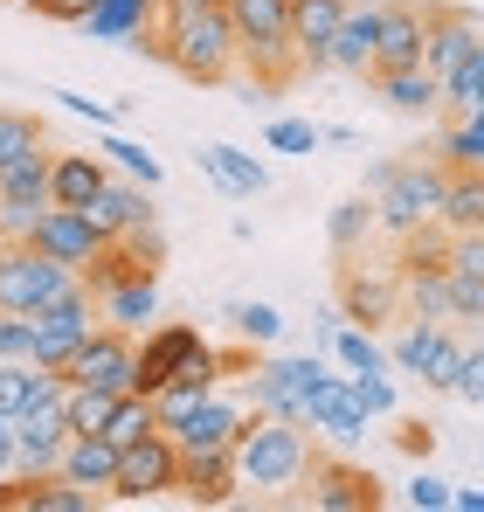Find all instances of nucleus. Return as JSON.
<instances>
[{"label":"nucleus","instance_id":"obj_50","mask_svg":"<svg viewBox=\"0 0 484 512\" xmlns=\"http://www.w3.org/2000/svg\"><path fill=\"white\" fill-rule=\"evenodd\" d=\"M0 478H14V423L0 416Z\"/></svg>","mask_w":484,"mask_h":512},{"label":"nucleus","instance_id":"obj_49","mask_svg":"<svg viewBox=\"0 0 484 512\" xmlns=\"http://www.w3.org/2000/svg\"><path fill=\"white\" fill-rule=\"evenodd\" d=\"M339 326H346V319H339V305H332V312H319V333H312V346H319V353H325V346H332V333H339Z\"/></svg>","mask_w":484,"mask_h":512},{"label":"nucleus","instance_id":"obj_28","mask_svg":"<svg viewBox=\"0 0 484 512\" xmlns=\"http://www.w3.org/2000/svg\"><path fill=\"white\" fill-rule=\"evenodd\" d=\"M104 160L97 153H49V201L56 208H83L97 187H104Z\"/></svg>","mask_w":484,"mask_h":512},{"label":"nucleus","instance_id":"obj_12","mask_svg":"<svg viewBox=\"0 0 484 512\" xmlns=\"http://www.w3.org/2000/svg\"><path fill=\"white\" fill-rule=\"evenodd\" d=\"M83 215H90V229L97 236H125V229H153L160 222V208H153V187H139L132 173H104V187L83 201Z\"/></svg>","mask_w":484,"mask_h":512},{"label":"nucleus","instance_id":"obj_16","mask_svg":"<svg viewBox=\"0 0 484 512\" xmlns=\"http://www.w3.org/2000/svg\"><path fill=\"white\" fill-rule=\"evenodd\" d=\"M28 243H35L42 256H56V263H70V270H90V256L104 250V236L90 229V215H83V208H56V201L35 215Z\"/></svg>","mask_w":484,"mask_h":512},{"label":"nucleus","instance_id":"obj_4","mask_svg":"<svg viewBox=\"0 0 484 512\" xmlns=\"http://www.w3.org/2000/svg\"><path fill=\"white\" fill-rule=\"evenodd\" d=\"M443 180L450 167L443 160H374L367 167V201H374V236H388V243H402L408 229H422V222H436V201H443Z\"/></svg>","mask_w":484,"mask_h":512},{"label":"nucleus","instance_id":"obj_10","mask_svg":"<svg viewBox=\"0 0 484 512\" xmlns=\"http://www.w3.org/2000/svg\"><path fill=\"white\" fill-rule=\"evenodd\" d=\"M298 499L312 512H374L388 492H381V478L367 471V464H353V457H325L312 464V478L298 485Z\"/></svg>","mask_w":484,"mask_h":512},{"label":"nucleus","instance_id":"obj_30","mask_svg":"<svg viewBox=\"0 0 484 512\" xmlns=\"http://www.w3.org/2000/svg\"><path fill=\"white\" fill-rule=\"evenodd\" d=\"M402 319H436V326L450 319V277L443 270H402Z\"/></svg>","mask_w":484,"mask_h":512},{"label":"nucleus","instance_id":"obj_22","mask_svg":"<svg viewBox=\"0 0 484 512\" xmlns=\"http://www.w3.org/2000/svg\"><path fill=\"white\" fill-rule=\"evenodd\" d=\"M339 14H346V0H291V49H298L305 77H325V49H332Z\"/></svg>","mask_w":484,"mask_h":512},{"label":"nucleus","instance_id":"obj_34","mask_svg":"<svg viewBox=\"0 0 484 512\" xmlns=\"http://www.w3.org/2000/svg\"><path fill=\"white\" fill-rule=\"evenodd\" d=\"M443 256H450V229L422 222V229H408L395 243V270H443Z\"/></svg>","mask_w":484,"mask_h":512},{"label":"nucleus","instance_id":"obj_8","mask_svg":"<svg viewBox=\"0 0 484 512\" xmlns=\"http://www.w3.org/2000/svg\"><path fill=\"white\" fill-rule=\"evenodd\" d=\"M63 381L70 388H111V395H139V333H118V326H97L90 340L63 360Z\"/></svg>","mask_w":484,"mask_h":512},{"label":"nucleus","instance_id":"obj_7","mask_svg":"<svg viewBox=\"0 0 484 512\" xmlns=\"http://www.w3.org/2000/svg\"><path fill=\"white\" fill-rule=\"evenodd\" d=\"M166 492H180V443L166 429H146L139 443L118 450V471H111V492L104 499L146 506V499H166Z\"/></svg>","mask_w":484,"mask_h":512},{"label":"nucleus","instance_id":"obj_2","mask_svg":"<svg viewBox=\"0 0 484 512\" xmlns=\"http://www.w3.org/2000/svg\"><path fill=\"white\" fill-rule=\"evenodd\" d=\"M166 42V70H180L187 84H236V35H229V14L222 0H160L153 14Z\"/></svg>","mask_w":484,"mask_h":512},{"label":"nucleus","instance_id":"obj_19","mask_svg":"<svg viewBox=\"0 0 484 512\" xmlns=\"http://www.w3.org/2000/svg\"><path fill=\"white\" fill-rule=\"evenodd\" d=\"M429 14V28H422V70L443 84L471 49H478V35H471V7H422Z\"/></svg>","mask_w":484,"mask_h":512},{"label":"nucleus","instance_id":"obj_15","mask_svg":"<svg viewBox=\"0 0 484 512\" xmlns=\"http://www.w3.org/2000/svg\"><path fill=\"white\" fill-rule=\"evenodd\" d=\"M374 42H381V0H346V14L332 28V49H325V70L332 77H367Z\"/></svg>","mask_w":484,"mask_h":512},{"label":"nucleus","instance_id":"obj_52","mask_svg":"<svg viewBox=\"0 0 484 512\" xmlns=\"http://www.w3.org/2000/svg\"><path fill=\"white\" fill-rule=\"evenodd\" d=\"M0 499H7V478H0Z\"/></svg>","mask_w":484,"mask_h":512},{"label":"nucleus","instance_id":"obj_3","mask_svg":"<svg viewBox=\"0 0 484 512\" xmlns=\"http://www.w3.org/2000/svg\"><path fill=\"white\" fill-rule=\"evenodd\" d=\"M229 14V35H236V70L249 77V90L277 97L291 90L298 70V49H291V0H222Z\"/></svg>","mask_w":484,"mask_h":512},{"label":"nucleus","instance_id":"obj_33","mask_svg":"<svg viewBox=\"0 0 484 512\" xmlns=\"http://www.w3.org/2000/svg\"><path fill=\"white\" fill-rule=\"evenodd\" d=\"M325 353H332V367H339V374H360V367H388V346H381V333H367V326H339Z\"/></svg>","mask_w":484,"mask_h":512},{"label":"nucleus","instance_id":"obj_26","mask_svg":"<svg viewBox=\"0 0 484 512\" xmlns=\"http://www.w3.org/2000/svg\"><path fill=\"white\" fill-rule=\"evenodd\" d=\"M153 14H160V0H90V14H83L77 28L90 35V42L132 49V35H139V28H153Z\"/></svg>","mask_w":484,"mask_h":512},{"label":"nucleus","instance_id":"obj_42","mask_svg":"<svg viewBox=\"0 0 484 512\" xmlns=\"http://www.w3.org/2000/svg\"><path fill=\"white\" fill-rule=\"evenodd\" d=\"M457 402L484 409V340H464V360H457V381H450Z\"/></svg>","mask_w":484,"mask_h":512},{"label":"nucleus","instance_id":"obj_46","mask_svg":"<svg viewBox=\"0 0 484 512\" xmlns=\"http://www.w3.org/2000/svg\"><path fill=\"white\" fill-rule=\"evenodd\" d=\"M42 21H63V28H77L83 14H90V0H28Z\"/></svg>","mask_w":484,"mask_h":512},{"label":"nucleus","instance_id":"obj_11","mask_svg":"<svg viewBox=\"0 0 484 512\" xmlns=\"http://www.w3.org/2000/svg\"><path fill=\"white\" fill-rule=\"evenodd\" d=\"M339 319H346V326H367V333H388V326L402 319V270H395V263H388V270L346 263V270H339Z\"/></svg>","mask_w":484,"mask_h":512},{"label":"nucleus","instance_id":"obj_44","mask_svg":"<svg viewBox=\"0 0 484 512\" xmlns=\"http://www.w3.org/2000/svg\"><path fill=\"white\" fill-rule=\"evenodd\" d=\"M49 97H56L70 118H90V125H111V118H118V104H97V97H83V90H49Z\"/></svg>","mask_w":484,"mask_h":512},{"label":"nucleus","instance_id":"obj_39","mask_svg":"<svg viewBox=\"0 0 484 512\" xmlns=\"http://www.w3.org/2000/svg\"><path fill=\"white\" fill-rule=\"evenodd\" d=\"M464 326H443V340L429 353V367H422V388H436V395H450V381H457V360H464Z\"/></svg>","mask_w":484,"mask_h":512},{"label":"nucleus","instance_id":"obj_41","mask_svg":"<svg viewBox=\"0 0 484 512\" xmlns=\"http://www.w3.org/2000/svg\"><path fill=\"white\" fill-rule=\"evenodd\" d=\"M97 153H104V160H111L118 173H132L139 187H160V160H153L146 146H132V139H118V132H111V139H104Z\"/></svg>","mask_w":484,"mask_h":512},{"label":"nucleus","instance_id":"obj_48","mask_svg":"<svg viewBox=\"0 0 484 512\" xmlns=\"http://www.w3.org/2000/svg\"><path fill=\"white\" fill-rule=\"evenodd\" d=\"M443 512H484V485H450V506Z\"/></svg>","mask_w":484,"mask_h":512},{"label":"nucleus","instance_id":"obj_9","mask_svg":"<svg viewBox=\"0 0 484 512\" xmlns=\"http://www.w3.org/2000/svg\"><path fill=\"white\" fill-rule=\"evenodd\" d=\"M97 326H104V319H97L90 284L63 291V298H49V305H35V312H28V333H35V367H63V360H70V353H77Z\"/></svg>","mask_w":484,"mask_h":512},{"label":"nucleus","instance_id":"obj_14","mask_svg":"<svg viewBox=\"0 0 484 512\" xmlns=\"http://www.w3.org/2000/svg\"><path fill=\"white\" fill-rule=\"evenodd\" d=\"M201 346H208V340H201V326H187V319H153V326L139 333V395L166 388Z\"/></svg>","mask_w":484,"mask_h":512},{"label":"nucleus","instance_id":"obj_40","mask_svg":"<svg viewBox=\"0 0 484 512\" xmlns=\"http://www.w3.org/2000/svg\"><path fill=\"white\" fill-rule=\"evenodd\" d=\"M70 429H83V436H97V429L111 423V409H118V395L111 388H70Z\"/></svg>","mask_w":484,"mask_h":512},{"label":"nucleus","instance_id":"obj_35","mask_svg":"<svg viewBox=\"0 0 484 512\" xmlns=\"http://www.w3.org/2000/svg\"><path fill=\"white\" fill-rule=\"evenodd\" d=\"M263 146L270 153H291V160H312L325 146V125H312V118H270L263 125Z\"/></svg>","mask_w":484,"mask_h":512},{"label":"nucleus","instance_id":"obj_25","mask_svg":"<svg viewBox=\"0 0 484 512\" xmlns=\"http://www.w3.org/2000/svg\"><path fill=\"white\" fill-rule=\"evenodd\" d=\"M111 471H118V450L104 443V436H83V429H70V443H63V457H56V478H70V485H83V492H111Z\"/></svg>","mask_w":484,"mask_h":512},{"label":"nucleus","instance_id":"obj_47","mask_svg":"<svg viewBox=\"0 0 484 512\" xmlns=\"http://www.w3.org/2000/svg\"><path fill=\"white\" fill-rule=\"evenodd\" d=\"M429 443H436V429H429V423H402V450H408V457H429Z\"/></svg>","mask_w":484,"mask_h":512},{"label":"nucleus","instance_id":"obj_17","mask_svg":"<svg viewBox=\"0 0 484 512\" xmlns=\"http://www.w3.org/2000/svg\"><path fill=\"white\" fill-rule=\"evenodd\" d=\"M90 298H97V319H104V326L146 333V326L160 319V270H132V277H118V284H104V291H90Z\"/></svg>","mask_w":484,"mask_h":512},{"label":"nucleus","instance_id":"obj_37","mask_svg":"<svg viewBox=\"0 0 484 512\" xmlns=\"http://www.w3.org/2000/svg\"><path fill=\"white\" fill-rule=\"evenodd\" d=\"M436 160H443V167H484V111H471V118H457V125L443 132Z\"/></svg>","mask_w":484,"mask_h":512},{"label":"nucleus","instance_id":"obj_23","mask_svg":"<svg viewBox=\"0 0 484 512\" xmlns=\"http://www.w3.org/2000/svg\"><path fill=\"white\" fill-rule=\"evenodd\" d=\"M194 167L208 173L222 194H236V201L270 194V167H263L256 153H242V146H222V139H215V146H201V153H194Z\"/></svg>","mask_w":484,"mask_h":512},{"label":"nucleus","instance_id":"obj_36","mask_svg":"<svg viewBox=\"0 0 484 512\" xmlns=\"http://www.w3.org/2000/svg\"><path fill=\"white\" fill-rule=\"evenodd\" d=\"M146 429H160V423H153V402H146V395H118V409H111V423L97 429V436H104L111 450H125V443H139Z\"/></svg>","mask_w":484,"mask_h":512},{"label":"nucleus","instance_id":"obj_20","mask_svg":"<svg viewBox=\"0 0 484 512\" xmlns=\"http://www.w3.org/2000/svg\"><path fill=\"white\" fill-rule=\"evenodd\" d=\"M180 499L187 506H236V464L229 450H180Z\"/></svg>","mask_w":484,"mask_h":512},{"label":"nucleus","instance_id":"obj_29","mask_svg":"<svg viewBox=\"0 0 484 512\" xmlns=\"http://www.w3.org/2000/svg\"><path fill=\"white\" fill-rule=\"evenodd\" d=\"M325 243H332V256H360L374 243V201H367V194L332 201V208H325Z\"/></svg>","mask_w":484,"mask_h":512},{"label":"nucleus","instance_id":"obj_5","mask_svg":"<svg viewBox=\"0 0 484 512\" xmlns=\"http://www.w3.org/2000/svg\"><path fill=\"white\" fill-rule=\"evenodd\" d=\"M325 381H332V353H263V360H249L242 367V402L256 409V416H291V423H305V402L319 395Z\"/></svg>","mask_w":484,"mask_h":512},{"label":"nucleus","instance_id":"obj_18","mask_svg":"<svg viewBox=\"0 0 484 512\" xmlns=\"http://www.w3.org/2000/svg\"><path fill=\"white\" fill-rule=\"evenodd\" d=\"M305 429L319 436V443H332V450H353L360 436H367V409L346 395V374L332 367V381H325L319 395L305 402Z\"/></svg>","mask_w":484,"mask_h":512},{"label":"nucleus","instance_id":"obj_6","mask_svg":"<svg viewBox=\"0 0 484 512\" xmlns=\"http://www.w3.org/2000/svg\"><path fill=\"white\" fill-rule=\"evenodd\" d=\"M77 284H83V270L42 256L35 243H0V312L7 319H28L35 305H49V298H63Z\"/></svg>","mask_w":484,"mask_h":512},{"label":"nucleus","instance_id":"obj_43","mask_svg":"<svg viewBox=\"0 0 484 512\" xmlns=\"http://www.w3.org/2000/svg\"><path fill=\"white\" fill-rule=\"evenodd\" d=\"M402 506L408 512H443L450 506V478H436V471H415L402 485Z\"/></svg>","mask_w":484,"mask_h":512},{"label":"nucleus","instance_id":"obj_21","mask_svg":"<svg viewBox=\"0 0 484 512\" xmlns=\"http://www.w3.org/2000/svg\"><path fill=\"white\" fill-rule=\"evenodd\" d=\"M422 28H429V14H422L415 0H381L374 70H408V63H422Z\"/></svg>","mask_w":484,"mask_h":512},{"label":"nucleus","instance_id":"obj_24","mask_svg":"<svg viewBox=\"0 0 484 512\" xmlns=\"http://www.w3.org/2000/svg\"><path fill=\"white\" fill-rule=\"evenodd\" d=\"M360 84H374V97H381L388 111H402V118H422V111L443 104V84H436L422 63H408V70H367Z\"/></svg>","mask_w":484,"mask_h":512},{"label":"nucleus","instance_id":"obj_38","mask_svg":"<svg viewBox=\"0 0 484 512\" xmlns=\"http://www.w3.org/2000/svg\"><path fill=\"white\" fill-rule=\"evenodd\" d=\"M35 146H49L42 118H35V111H7V104H0V167H7V160H21V153H35Z\"/></svg>","mask_w":484,"mask_h":512},{"label":"nucleus","instance_id":"obj_31","mask_svg":"<svg viewBox=\"0 0 484 512\" xmlns=\"http://www.w3.org/2000/svg\"><path fill=\"white\" fill-rule=\"evenodd\" d=\"M346 395L367 409V423H388V416H402V388H395V367H360V374H346Z\"/></svg>","mask_w":484,"mask_h":512},{"label":"nucleus","instance_id":"obj_32","mask_svg":"<svg viewBox=\"0 0 484 512\" xmlns=\"http://www.w3.org/2000/svg\"><path fill=\"white\" fill-rule=\"evenodd\" d=\"M229 326H236V340L249 346V353H256V346L270 353V346L284 340V312L263 305V298H236V305H229Z\"/></svg>","mask_w":484,"mask_h":512},{"label":"nucleus","instance_id":"obj_1","mask_svg":"<svg viewBox=\"0 0 484 512\" xmlns=\"http://www.w3.org/2000/svg\"><path fill=\"white\" fill-rule=\"evenodd\" d=\"M319 436L291 416H249L242 436L229 443V464H236V492L242 499H298V485L312 478L319 464Z\"/></svg>","mask_w":484,"mask_h":512},{"label":"nucleus","instance_id":"obj_51","mask_svg":"<svg viewBox=\"0 0 484 512\" xmlns=\"http://www.w3.org/2000/svg\"><path fill=\"white\" fill-rule=\"evenodd\" d=\"M471 35H478V49H484V14L478 7H471Z\"/></svg>","mask_w":484,"mask_h":512},{"label":"nucleus","instance_id":"obj_45","mask_svg":"<svg viewBox=\"0 0 484 512\" xmlns=\"http://www.w3.org/2000/svg\"><path fill=\"white\" fill-rule=\"evenodd\" d=\"M0 360H35V333H28V319H7V312H0Z\"/></svg>","mask_w":484,"mask_h":512},{"label":"nucleus","instance_id":"obj_27","mask_svg":"<svg viewBox=\"0 0 484 512\" xmlns=\"http://www.w3.org/2000/svg\"><path fill=\"white\" fill-rule=\"evenodd\" d=\"M436 222H443L450 236H471V229H484V167H450V180H443V201H436Z\"/></svg>","mask_w":484,"mask_h":512},{"label":"nucleus","instance_id":"obj_13","mask_svg":"<svg viewBox=\"0 0 484 512\" xmlns=\"http://www.w3.org/2000/svg\"><path fill=\"white\" fill-rule=\"evenodd\" d=\"M249 416H256V409H249L242 395L215 388V395H201V402H194L180 423L166 429V436H173L180 450H229V443L242 436V423H249Z\"/></svg>","mask_w":484,"mask_h":512}]
</instances>
